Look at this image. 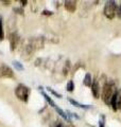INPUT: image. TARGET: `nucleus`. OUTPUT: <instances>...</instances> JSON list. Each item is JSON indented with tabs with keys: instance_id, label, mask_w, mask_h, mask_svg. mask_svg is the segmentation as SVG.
Here are the masks:
<instances>
[{
	"instance_id": "obj_1",
	"label": "nucleus",
	"mask_w": 121,
	"mask_h": 127,
	"mask_svg": "<svg viewBox=\"0 0 121 127\" xmlns=\"http://www.w3.org/2000/svg\"><path fill=\"white\" fill-rule=\"evenodd\" d=\"M115 93V88L112 83H105L102 90V100L105 104H111L112 97Z\"/></svg>"
},
{
	"instance_id": "obj_2",
	"label": "nucleus",
	"mask_w": 121,
	"mask_h": 127,
	"mask_svg": "<svg viewBox=\"0 0 121 127\" xmlns=\"http://www.w3.org/2000/svg\"><path fill=\"white\" fill-rule=\"evenodd\" d=\"M15 94L18 97V100L22 102H28L29 100V95H30V89L27 86L20 84L17 86V88L15 89Z\"/></svg>"
},
{
	"instance_id": "obj_3",
	"label": "nucleus",
	"mask_w": 121,
	"mask_h": 127,
	"mask_svg": "<svg viewBox=\"0 0 121 127\" xmlns=\"http://www.w3.org/2000/svg\"><path fill=\"white\" fill-rule=\"evenodd\" d=\"M117 10H118V7H117L115 1H107L105 3V6H104V15L108 19H114L117 14Z\"/></svg>"
},
{
	"instance_id": "obj_4",
	"label": "nucleus",
	"mask_w": 121,
	"mask_h": 127,
	"mask_svg": "<svg viewBox=\"0 0 121 127\" xmlns=\"http://www.w3.org/2000/svg\"><path fill=\"white\" fill-rule=\"evenodd\" d=\"M7 78V77H14V72L9 66L1 65L0 66V78Z\"/></svg>"
},
{
	"instance_id": "obj_5",
	"label": "nucleus",
	"mask_w": 121,
	"mask_h": 127,
	"mask_svg": "<svg viewBox=\"0 0 121 127\" xmlns=\"http://www.w3.org/2000/svg\"><path fill=\"white\" fill-rule=\"evenodd\" d=\"M91 92L92 95L96 97V98H99V95H100V86H99V82L95 79L92 82V85H91Z\"/></svg>"
},
{
	"instance_id": "obj_6",
	"label": "nucleus",
	"mask_w": 121,
	"mask_h": 127,
	"mask_svg": "<svg viewBox=\"0 0 121 127\" xmlns=\"http://www.w3.org/2000/svg\"><path fill=\"white\" fill-rule=\"evenodd\" d=\"M118 97H119V93L115 91L114 95L112 97V101H111V105H112V108L114 111H117L118 110Z\"/></svg>"
},
{
	"instance_id": "obj_7",
	"label": "nucleus",
	"mask_w": 121,
	"mask_h": 127,
	"mask_svg": "<svg viewBox=\"0 0 121 127\" xmlns=\"http://www.w3.org/2000/svg\"><path fill=\"white\" fill-rule=\"evenodd\" d=\"M64 6H65V9L70 12V13H73L76 9V2L75 1H65L64 3Z\"/></svg>"
},
{
	"instance_id": "obj_8",
	"label": "nucleus",
	"mask_w": 121,
	"mask_h": 127,
	"mask_svg": "<svg viewBox=\"0 0 121 127\" xmlns=\"http://www.w3.org/2000/svg\"><path fill=\"white\" fill-rule=\"evenodd\" d=\"M17 41H18V37L16 34H12L10 36V43H11V50L13 51L15 48H16V45H17Z\"/></svg>"
},
{
	"instance_id": "obj_9",
	"label": "nucleus",
	"mask_w": 121,
	"mask_h": 127,
	"mask_svg": "<svg viewBox=\"0 0 121 127\" xmlns=\"http://www.w3.org/2000/svg\"><path fill=\"white\" fill-rule=\"evenodd\" d=\"M68 101H69L72 105H74V106H76V107H79V108H83V109H89V108H91V106L83 105V104H81V103H79V102H76V101H74V100H72L71 97L68 98Z\"/></svg>"
},
{
	"instance_id": "obj_10",
	"label": "nucleus",
	"mask_w": 121,
	"mask_h": 127,
	"mask_svg": "<svg viewBox=\"0 0 121 127\" xmlns=\"http://www.w3.org/2000/svg\"><path fill=\"white\" fill-rule=\"evenodd\" d=\"M42 94H43V96L45 97V100L48 102V104H49L50 106H52V107H53V108H55V107L58 106V105H55V103H54L53 101L51 100V97L49 96V95H48V94H46L45 92H44V91H42Z\"/></svg>"
},
{
	"instance_id": "obj_11",
	"label": "nucleus",
	"mask_w": 121,
	"mask_h": 127,
	"mask_svg": "<svg viewBox=\"0 0 121 127\" xmlns=\"http://www.w3.org/2000/svg\"><path fill=\"white\" fill-rule=\"evenodd\" d=\"M84 85L87 86V87H90V85H92V78H91V75L89 73H87L85 75V78H84Z\"/></svg>"
},
{
	"instance_id": "obj_12",
	"label": "nucleus",
	"mask_w": 121,
	"mask_h": 127,
	"mask_svg": "<svg viewBox=\"0 0 121 127\" xmlns=\"http://www.w3.org/2000/svg\"><path fill=\"white\" fill-rule=\"evenodd\" d=\"M54 109L56 110V112H58V113H59V114H60V116L62 117V118H64V119H65V120H69V119H68V116H67V114L65 113V111H64V110H62V109L60 108V107H58V106H56Z\"/></svg>"
},
{
	"instance_id": "obj_13",
	"label": "nucleus",
	"mask_w": 121,
	"mask_h": 127,
	"mask_svg": "<svg viewBox=\"0 0 121 127\" xmlns=\"http://www.w3.org/2000/svg\"><path fill=\"white\" fill-rule=\"evenodd\" d=\"M4 39V32H3V25H2V19L0 17V41Z\"/></svg>"
},
{
	"instance_id": "obj_14",
	"label": "nucleus",
	"mask_w": 121,
	"mask_h": 127,
	"mask_svg": "<svg viewBox=\"0 0 121 127\" xmlns=\"http://www.w3.org/2000/svg\"><path fill=\"white\" fill-rule=\"evenodd\" d=\"M67 90L69 91V92H72V91L74 90V84H73V82H72V81L68 82V84H67Z\"/></svg>"
},
{
	"instance_id": "obj_15",
	"label": "nucleus",
	"mask_w": 121,
	"mask_h": 127,
	"mask_svg": "<svg viewBox=\"0 0 121 127\" xmlns=\"http://www.w3.org/2000/svg\"><path fill=\"white\" fill-rule=\"evenodd\" d=\"M13 65H14V67H15V68L17 69V70H23V66H22L19 62L14 61V62H13Z\"/></svg>"
},
{
	"instance_id": "obj_16",
	"label": "nucleus",
	"mask_w": 121,
	"mask_h": 127,
	"mask_svg": "<svg viewBox=\"0 0 121 127\" xmlns=\"http://www.w3.org/2000/svg\"><path fill=\"white\" fill-rule=\"evenodd\" d=\"M48 91H50V92L52 93V94H53V95H55V96L56 97H59V98H60V97H62V94H60V93H58V92H56V91H54L53 89H51V88H49V87H48Z\"/></svg>"
},
{
	"instance_id": "obj_17",
	"label": "nucleus",
	"mask_w": 121,
	"mask_h": 127,
	"mask_svg": "<svg viewBox=\"0 0 121 127\" xmlns=\"http://www.w3.org/2000/svg\"><path fill=\"white\" fill-rule=\"evenodd\" d=\"M117 16L121 19V5L118 7V10H117Z\"/></svg>"
},
{
	"instance_id": "obj_18",
	"label": "nucleus",
	"mask_w": 121,
	"mask_h": 127,
	"mask_svg": "<svg viewBox=\"0 0 121 127\" xmlns=\"http://www.w3.org/2000/svg\"><path fill=\"white\" fill-rule=\"evenodd\" d=\"M99 123H100V127H104V117H102V120H101Z\"/></svg>"
},
{
	"instance_id": "obj_19",
	"label": "nucleus",
	"mask_w": 121,
	"mask_h": 127,
	"mask_svg": "<svg viewBox=\"0 0 121 127\" xmlns=\"http://www.w3.org/2000/svg\"><path fill=\"white\" fill-rule=\"evenodd\" d=\"M43 14H45V15H51V14H52V12H50V11H48V12H47V11H44V12H43Z\"/></svg>"
},
{
	"instance_id": "obj_20",
	"label": "nucleus",
	"mask_w": 121,
	"mask_h": 127,
	"mask_svg": "<svg viewBox=\"0 0 121 127\" xmlns=\"http://www.w3.org/2000/svg\"><path fill=\"white\" fill-rule=\"evenodd\" d=\"M55 127H63V125H62V123H59V124H58V126H55Z\"/></svg>"
}]
</instances>
